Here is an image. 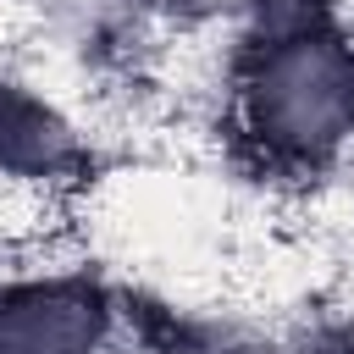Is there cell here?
<instances>
[{"label":"cell","instance_id":"5","mask_svg":"<svg viewBox=\"0 0 354 354\" xmlns=\"http://www.w3.org/2000/svg\"><path fill=\"white\" fill-rule=\"evenodd\" d=\"M254 0H160V17L177 28H232Z\"/></svg>","mask_w":354,"mask_h":354},{"label":"cell","instance_id":"1","mask_svg":"<svg viewBox=\"0 0 354 354\" xmlns=\"http://www.w3.org/2000/svg\"><path fill=\"white\" fill-rule=\"evenodd\" d=\"M216 127L227 160L277 194L354 177V11L343 0H254L221 50Z\"/></svg>","mask_w":354,"mask_h":354},{"label":"cell","instance_id":"6","mask_svg":"<svg viewBox=\"0 0 354 354\" xmlns=\"http://www.w3.org/2000/svg\"><path fill=\"white\" fill-rule=\"evenodd\" d=\"M293 354H354V315H343V321H332V326L310 332Z\"/></svg>","mask_w":354,"mask_h":354},{"label":"cell","instance_id":"3","mask_svg":"<svg viewBox=\"0 0 354 354\" xmlns=\"http://www.w3.org/2000/svg\"><path fill=\"white\" fill-rule=\"evenodd\" d=\"M94 160L100 149L72 100L22 66H0V177L77 199Z\"/></svg>","mask_w":354,"mask_h":354},{"label":"cell","instance_id":"2","mask_svg":"<svg viewBox=\"0 0 354 354\" xmlns=\"http://www.w3.org/2000/svg\"><path fill=\"white\" fill-rule=\"evenodd\" d=\"M127 293L94 266L44 254L0 260V354H127Z\"/></svg>","mask_w":354,"mask_h":354},{"label":"cell","instance_id":"4","mask_svg":"<svg viewBox=\"0 0 354 354\" xmlns=\"http://www.w3.org/2000/svg\"><path fill=\"white\" fill-rule=\"evenodd\" d=\"M11 11L61 50L133 55L160 33V0H11Z\"/></svg>","mask_w":354,"mask_h":354},{"label":"cell","instance_id":"7","mask_svg":"<svg viewBox=\"0 0 354 354\" xmlns=\"http://www.w3.org/2000/svg\"><path fill=\"white\" fill-rule=\"evenodd\" d=\"M127 354H138V348H127Z\"/></svg>","mask_w":354,"mask_h":354}]
</instances>
